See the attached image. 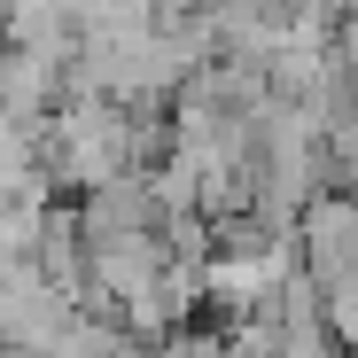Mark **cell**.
<instances>
[{
	"instance_id": "obj_1",
	"label": "cell",
	"mask_w": 358,
	"mask_h": 358,
	"mask_svg": "<svg viewBox=\"0 0 358 358\" xmlns=\"http://www.w3.org/2000/svg\"><path fill=\"white\" fill-rule=\"evenodd\" d=\"M288 242L304 250V273H312V280L335 273V265H350V257H358V203L335 195V187H320L304 210H296V234H288Z\"/></svg>"
},
{
	"instance_id": "obj_2",
	"label": "cell",
	"mask_w": 358,
	"mask_h": 358,
	"mask_svg": "<svg viewBox=\"0 0 358 358\" xmlns=\"http://www.w3.org/2000/svg\"><path fill=\"white\" fill-rule=\"evenodd\" d=\"M55 101H63V63H47L31 47H0V109L24 125H47Z\"/></svg>"
},
{
	"instance_id": "obj_3",
	"label": "cell",
	"mask_w": 358,
	"mask_h": 358,
	"mask_svg": "<svg viewBox=\"0 0 358 358\" xmlns=\"http://www.w3.org/2000/svg\"><path fill=\"white\" fill-rule=\"evenodd\" d=\"M0 358H47V350H16V343H0Z\"/></svg>"
}]
</instances>
